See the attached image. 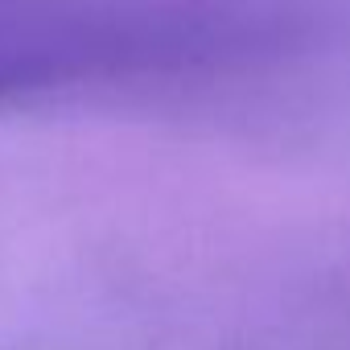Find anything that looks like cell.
I'll return each instance as SVG.
<instances>
[{
	"label": "cell",
	"mask_w": 350,
	"mask_h": 350,
	"mask_svg": "<svg viewBox=\"0 0 350 350\" xmlns=\"http://www.w3.org/2000/svg\"><path fill=\"white\" fill-rule=\"evenodd\" d=\"M280 42H288V21L227 0H58L0 9V99L243 62Z\"/></svg>",
	"instance_id": "cell-1"
}]
</instances>
